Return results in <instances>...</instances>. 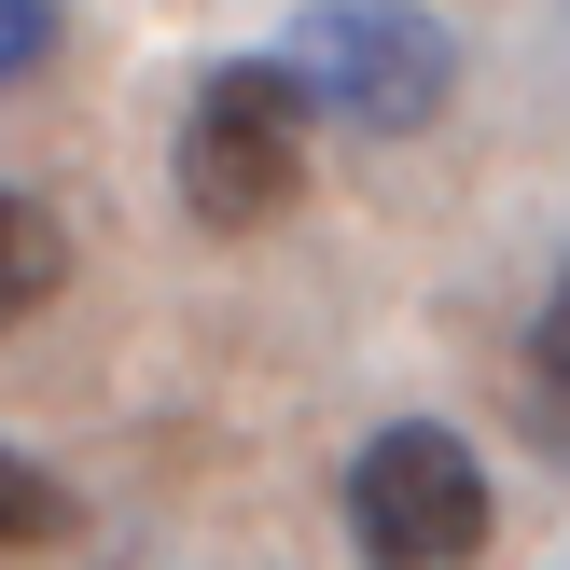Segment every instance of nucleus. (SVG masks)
<instances>
[{"label": "nucleus", "mask_w": 570, "mask_h": 570, "mask_svg": "<svg viewBox=\"0 0 570 570\" xmlns=\"http://www.w3.org/2000/svg\"><path fill=\"white\" fill-rule=\"evenodd\" d=\"M278 83H293V111H334L348 139H417L460 98V42L417 0H321L278 42Z\"/></svg>", "instance_id": "f257e3e1"}, {"label": "nucleus", "mask_w": 570, "mask_h": 570, "mask_svg": "<svg viewBox=\"0 0 570 570\" xmlns=\"http://www.w3.org/2000/svg\"><path fill=\"white\" fill-rule=\"evenodd\" d=\"M348 543H362V570H473L488 557V473H473V445L432 432V417H390L348 460Z\"/></svg>", "instance_id": "f03ea898"}, {"label": "nucleus", "mask_w": 570, "mask_h": 570, "mask_svg": "<svg viewBox=\"0 0 570 570\" xmlns=\"http://www.w3.org/2000/svg\"><path fill=\"white\" fill-rule=\"evenodd\" d=\"M306 195V111L278 70H209L181 111V209L209 223V237H250V223H278Z\"/></svg>", "instance_id": "7ed1b4c3"}, {"label": "nucleus", "mask_w": 570, "mask_h": 570, "mask_svg": "<svg viewBox=\"0 0 570 570\" xmlns=\"http://www.w3.org/2000/svg\"><path fill=\"white\" fill-rule=\"evenodd\" d=\"M56 278H70V237H56V209H42V195H14V181H0V334H14L28 306L56 293Z\"/></svg>", "instance_id": "20e7f679"}, {"label": "nucleus", "mask_w": 570, "mask_h": 570, "mask_svg": "<svg viewBox=\"0 0 570 570\" xmlns=\"http://www.w3.org/2000/svg\"><path fill=\"white\" fill-rule=\"evenodd\" d=\"M56 529H70V488H56V473H28L14 445H0V557H28V543H56Z\"/></svg>", "instance_id": "39448f33"}, {"label": "nucleus", "mask_w": 570, "mask_h": 570, "mask_svg": "<svg viewBox=\"0 0 570 570\" xmlns=\"http://www.w3.org/2000/svg\"><path fill=\"white\" fill-rule=\"evenodd\" d=\"M529 362H543V390H557V417H570V265H557V293H543V348H529Z\"/></svg>", "instance_id": "423d86ee"}, {"label": "nucleus", "mask_w": 570, "mask_h": 570, "mask_svg": "<svg viewBox=\"0 0 570 570\" xmlns=\"http://www.w3.org/2000/svg\"><path fill=\"white\" fill-rule=\"evenodd\" d=\"M42 42H56V0H0V83H14Z\"/></svg>", "instance_id": "0eeeda50"}]
</instances>
